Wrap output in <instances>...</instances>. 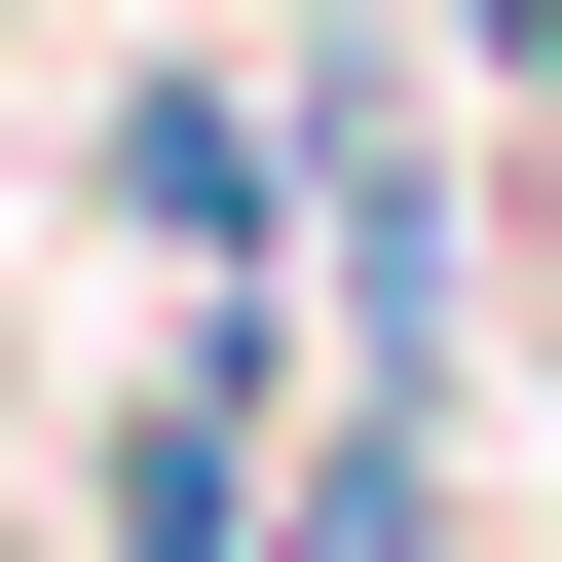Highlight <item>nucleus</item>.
Returning a JSON list of instances; mask_svg holds the SVG:
<instances>
[{
    "label": "nucleus",
    "instance_id": "obj_2",
    "mask_svg": "<svg viewBox=\"0 0 562 562\" xmlns=\"http://www.w3.org/2000/svg\"><path fill=\"white\" fill-rule=\"evenodd\" d=\"M450 76H487V113H562V0H450Z\"/></svg>",
    "mask_w": 562,
    "mask_h": 562
},
{
    "label": "nucleus",
    "instance_id": "obj_1",
    "mask_svg": "<svg viewBox=\"0 0 562 562\" xmlns=\"http://www.w3.org/2000/svg\"><path fill=\"white\" fill-rule=\"evenodd\" d=\"M113 225L188 301H262V262H301V76H113Z\"/></svg>",
    "mask_w": 562,
    "mask_h": 562
}]
</instances>
